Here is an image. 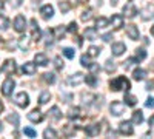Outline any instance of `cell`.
I'll use <instances>...</instances> for the list:
<instances>
[{
    "instance_id": "cell-29",
    "label": "cell",
    "mask_w": 154,
    "mask_h": 139,
    "mask_svg": "<svg viewBox=\"0 0 154 139\" xmlns=\"http://www.w3.org/2000/svg\"><path fill=\"white\" fill-rule=\"evenodd\" d=\"M79 115H80V108H79V107H74V108H69V111H68V118H69V119H74V118H79Z\"/></svg>"
},
{
    "instance_id": "cell-46",
    "label": "cell",
    "mask_w": 154,
    "mask_h": 139,
    "mask_svg": "<svg viewBox=\"0 0 154 139\" xmlns=\"http://www.w3.org/2000/svg\"><path fill=\"white\" fill-rule=\"evenodd\" d=\"M145 105H146L148 108H154V97H148L146 102H145Z\"/></svg>"
},
{
    "instance_id": "cell-12",
    "label": "cell",
    "mask_w": 154,
    "mask_h": 139,
    "mask_svg": "<svg viewBox=\"0 0 154 139\" xmlns=\"http://www.w3.org/2000/svg\"><path fill=\"white\" fill-rule=\"evenodd\" d=\"M28 119L31 121V122H42V119H43V115H42V111L40 110H32L31 113H28Z\"/></svg>"
},
{
    "instance_id": "cell-13",
    "label": "cell",
    "mask_w": 154,
    "mask_h": 139,
    "mask_svg": "<svg viewBox=\"0 0 154 139\" xmlns=\"http://www.w3.org/2000/svg\"><path fill=\"white\" fill-rule=\"evenodd\" d=\"M22 71H23L25 74H28V76H32V74H35L37 67H35V64H32V62H26V64H23Z\"/></svg>"
},
{
    "instance_id": "cell-21",
    "label": "cell",
    "mask_w": 154,
    "mask_h": 139,
    "mask_svg": "<svg viewBox=\"0 0 154 139\" xmlns=\"http://www.w3.org/2000/svg\"><path fill=\"white\" fill-rule=\"evenodd\" d=\"M49 118H53L54 121H59V119H62V113H60V110H59V107H53L49 111Z\"/></svg>"
},
{
    "instance_id": "cell-42",
    "label": "cell",
    "mask_w": 154,
    "mask_h": 139,
    "mask_svg": "<svg viewBox=\"0 0 154 139\" xmlns=\"http://www.w3.org/2000/svg\"><path fill=\"white\" fill-rule=\"evenodd\" d=\"M82 99H83V104H86V105H89L93 102V99H94V94H82Z\"/></svg>"
},
{
    "instance_id": "cell-37",
    "label": "cell",
    "mask_w": 154,
    "mask_h": 139,
    "mask_svg": "<svg viewBox=\"0 0 154 139\" xmlns=\"http://www.w3.org/2000/svg\"><path fill=\"white\" fill-rule=\"evenodd\" d=\"M116 68H117V67H116V64H114L112 60H106V62H105V71H106V73L116 71Z\"/></svg>"
},
{
    "instance_id": "cell-5",
    "label": "cell",
    "mask_w": 154,
    "mask_h": 139,
    "mask_svg": "<svg viewBox=\"0 0 154 139\" xmlns=\"http://www.w3.org/2000/svg\"><path fill=\"white\" fill-rule=\"evenodd\" d=\"M25 28H26V20H25L23 16L19 14V16L14 19V30H16L17 33H23Z\"/></svg>"
},
{
    "instance_id": "cell-10",
    "label": "cell",
    "mask_w": 154,
    "mask_h": 139,
    "mask_svg": "<svg viewBox=\"0 0 154 139\" xmlns=\"http://www.w3.org/2000/svg\"><path fill=\"white\" fill-rule=\"evenodd\" d=\"M126 34H128V37H130L131 40H137L139 36H140L136 25H128V27H126Z\"/></svg>"
},
{
    "instance_id": "cell-3",
    "label": "cell",
    "mask_w": 154,
    "mask_h": 139,
    "mask_svg": "<svg viewBox=\"0 0 154 139\" xmlns=\"http://www.w3.org/2000/svg\"><path fill=\"white\" fill-rule=\"evenodd\" d=\"M119 131L126 134V136H131L134 133V127H133V124L130 121H123V122L119 124Z\"/></svg>"
},
{
    "instance_id": "cell-50",
    "label": "cell",
    "mask_w": 154,
    "mask_h": 139,
    "mask_svg": "<svg viewBox=\"0 0 154 139\" xmlns=\"http://www.w3.org/2000/svg\"><path fill=\"white\" fill-rule=\"evenodd\" d=\"M22 2H23V0H11V5L14 6V8H19L22 5Z\"/></svg>"
},
{
    "instance_id": "cell-25",
    "label": "cell",
    "mask_w": 154,
    "mask_h": 139,
    "mask_svg": "<svg viewBox=\"0 0 154 139\" xmlns=\"http://www.w3.org/2000/svg\"><path fill=\"white\" fill-rule=\"evenodd\" d=\"M145 76H146V71H145V70H140V68L134 70V73H133L134 81H142V79L145 77Z\"/></svg>"
},
{
    "instance_id": "cell-48",
    "label": "cell",
    "mask_w": 154,
    "mask_h": 139,
    "mask_svg": "<svg viewBox=\"0 0 154 139\" xmlns=\"http://www.w3.org/2000/svg\"><path fill=\"white\" fill-rule=\"evenodd\" d=\"M134 62H137V59L134 57V59H128L126 62H125V68H130L133 64H134Z\"/></svg>"
},
{
    "instance_id": "cell-44",
    "label": "cell",
    "mask_w": 154,
    "mask_h": 139,
    "mask_svg": "<svg viewBox=\"0 0 154 139\" xmlns=\"http://www.w3.org/2000/svg\"><path fill=\"white\" fill-rule=\"evenodd\" d=\"M91 17H93V11H91V9H86L83 14H82V20H83V22H88Z\"/></svg>"
},
{
    "instance_id": "cell-36",
    "label": "cell",
    "mask_w": 154,
    "mask_h": 139,
    "mask_svg": "<svg viewBox=\"0 0 154 139\" xmlns=\"http://www.w3.org/2000/svg\"><path fill=\"white\" fill-rule=\"evenodd\" d=\"M85 81H86L88 85H91V87H96V84H97V77H96L94 74H88L86 77H85Z\"/></svg>"
},
{
    "instance_id": "cell-47",
    "label": "cell",
    "mask_w": 154,
    "mask_h": 139,
    "mask_svg": "<svg viewBox=\"0 0 154 139\" xmlns=\"http://www.w3.org/2000/svg\"><path fill=\"white\" fill-rule=\"evenodd\" d=\"M68 31H71V33H75V31H77V23H75V22H71V23H69Z\"/></svg>"
},
{
    "instance_id": "cell-6",
    "label": "cell",
    "mask_w": 154,
    "mask_h": 139,
    "mask_svg": "<svg viewBox=\"0 0 154 139\" xmlns=\"http://www.w3.org/2000/svg\"><path fill=\"white\" fill-rule=\"evenodd\" d=\"M109 111L112 113L114 116H120L122 113H125V107H123V104H120V102H112V104L109 105Z\"/></svg>"
},
{
    "instance_id": "cell-8",
    "label": "cell",
    "mask_w": 154,
    "mask_h": 139,
    "mask_svg": "<svg viewBox=\"0 0 154 139\" xmlns=\"http://www.w3.org/2000/svg\"><path fill=\"white\" fill-rule=\"evenodd\" d=\"M125 49H126V46H125L123 42H116V43H112V46H111V51H112L114 56H122V54L125 53Z\"/></svg>"
},
{
    "instance_id": "cell-51",
    "label": "cell",
    "mask_w": 154,
    "mask_h": 139,
    "mask_svg": "<svg viewBox=\"0 0 154 139\" xmlns=\"http://www.w3.org/2000/svg\"><path fill=\"white\" fill-rule=\"evenodd\" d=\"M102 39H103L105 42H109V40L112 39V34H109V33H106V34H103V36H102Z\"/></svg>"
},
{
    "instance_id": "cell-52",
    "label": "cell",
    "mask_w": 154,
    "mask_h": 139,
    "mask_svg": "<svg viewBox=\"0 0 154 139\" xmlns=\"http://www.w3.org/2000/svg\"><path fill=\"white\" fill-rule=\"evenodd\" d=\"M149 125H151V128L154 130V116H151V118H149Z\"/></svg>"
},
{
    "instance_id": "cell-30",
    "label": "cell",
    "mask_w": 154,
    "mask_h": 139,
    "mask_svg": "<svg viewBox=\"0 0 154 139\" xmlns=\"http://www.w3.org/2000/svg\"><path fill=\"white\" fill-rule=\"evenodd\" d=\"M86 54H89V57H97V56L100 54V48H97V46H89Z\"/></svg>"
},
{
    "instance_id": "cell-15",
    "label": "cell",
    "mask_w": 154,
    "mask_h": 139,
    "mask_svg": "<svg viewBox=\"0 0 154 139\" xmlns=\"http://www.w3.org/2000/svg\"><path fill=\"white\" fill-rule=\"evenodd\" d=\"M40 14L43 16V19H51L54 16V8L51 5H45V6L40 8Z\"/></svg>"
},
{
    "instance_id": "cell-43",
    "label": "cell",
    "mask_w": 154,
    "mask_h": 139,
    "mask_svg": "<svg viewBox=\"0 0 154 139\" xmlns=\"http://www.w3.org/2000/svg\"><path fill=\"white\" fill-rule=\"evenodd\" d=\"M23 133L26 134V136H29V137H35L37 136V131L34 128H31V127H26V128L23 130Z\"/></svg>"
},
{
    "instance_id": "cell-14",
    "label": "cell",
    "mask_w": 154,
    "mask_h": 139,
    "mask_svg": "<svg viewBox=\"0 0 154 139\" xmlns=\"http://www.w3.org/2000/svg\"><path fill=\"white\" fill-rule=\"evenodd\" d=\"M31 31H32V40H40V30H38V25H37V20L32 19L31 20Z\"/></svg>"
},
{
    "instance_id": "cell-54",
    "label": "cell",
    "mask_w": 154,
    "mask_h": 139,
    "mask_svg": "<svg viewBox=\"0 0 154 139\" xmlns=\"http://www.w3.org/2000/svg\"><path fill=\"white\" fill-rule=\"evenodd\" d=\"M3 9V2H0V11Z\"/></svg>"
},
{
    "instance_id": "cell-57",
    "label": "cell",
    "mask_w": 154,
    "mask_h": 139,
    "mask_svg": "<svg viewBox=\"0 0 154 139\" xmlns=\"http://www.w3.org/2000/svg\"><path fill=\"white\" fill-rule=\"evenodd\" d=\"M77 2H80V3H83V2H86V0H77Z\"/></svg>"
},
{
    "instance_id": "cell-20",
    "label": "cell",
    "mask_w": 154,
    "mask_h": 139,
    "mask_svg": "<svg viewBox=\"0 0 154 139\" xmlns=\"http://www.w3.org/2000/svg\"><path fill=\"white\" fill-rule=\"evenodd\" d=\"M85 39H88V40H96V39H97V30H96V28H86V30H85Z\"/></svg>"
},
{
    "instance_id": "cell-1",
    "label": "cell",
    "mask_w": 154,
    "mask_h": 139,
    "mask_svg": "<svg viewBox=\"0 0 154 139\" xmlns=\"http://www.w3.org/2000/svg\"><path fill=\"white\" fill-rule=\"evenodd\" d=\"M109 87L112 91H119V90H130V81H128L125 76H119V77H116L114 81L109 82Z\"/></svg>"
},
{
    "instance_id": "cell-28",
    "label": "cell",
    "mask_w": 154,
    "mask_h": 139,
    "mask_svg": "<svg viewBox=\"0 0 154 139\" xmlns=\"http://www.w3.org/2000/svg\"><path fill=\"white\" fill-rule=\"evenodd\" d=\"M96 25H97V28H106L108 25H109V20L105 19V17H99L96 20Z\"/></svg>"
},
{
    "instance_id": "cell-17",
    "label": "cell",
    "mask_w": 154,
    "mask_h": 139,
    "mask_svg": "<svg viewBox=\"0 0 154 139\" xmlns=\"http://www.w3.org/2000/svg\"><path fill=\"white\" fill-rule=\"evenodd\" d=\"M34 60H35V64H37V65H40V67L48 65V57H46L45 53H37V54L34 56Z\"/></svg>"
},
{
    "instance_id": "cell-40",
    "label": "cell",
    "mask_w": 154,
    "mask_h": 139,
    "mask_svg": "<svg viewBox=\"0 0 154 139\" xmlns=\"http://www.w3.org/2000/svg\"><path fill=\"white\" fill-rule=\"evenodd\" d=\"M80 64L83 65V67H91V62H89V54H83L82 57H80Z\"/></svg>"
},
{
    "instance_id": "cell-2",
    "label": "cell",
    "mask_w": 154,
    "mask_h": 139,
    "mask_svg": "<svg viewBox=\"0 0 154 139\" xmlns=\"http://www.w3.org/2000/svg\"><path fill=\"white\" fill-rule=\"evenodd\" d=\"M14 102H16L20 108H25V107H28V104H29V96H28L26 93H25V91H22V93L16 94Z\"/></svg>"
},
{
    "instance_id": "cell-39",
    "label": "cell",
    "mask_w": 154,
    "mask_h": 139,
    "mask_svg": "<svg viewBox=\"0 0 154 139\" xmlns=\"http://www.w3.org/2000/svg\"><path fill=\"white\" fill-rule=\"evenodd\" d=\"M63 56L65 57H68V59H74V56H75V51L72 48H63Z\"/></svg>"
},
{
    "instance_id": "cell-24",
    "label": "cell",
    "mask_w": 154,
    "mask_h": 139,
    "mask_svg": "<svg viewBox=\"0 0 154 139\" xmlns=\"http://www.w3.org/2000/svg\"><path fill=\"white\" fill-rule=\"evenodd\" d=\"M43 39H45L46 45H51V43H53V39H54V31L46 30V31L43 33Z\"/></svg>"
},
{
    "instance_id": "cell-53",
    "label": "cell",
    "mask_w": 154,
    "mask_h": 139,
    "mask_svg": "<svg viewBox=\"0 0 154 139\" xmlns=\"http://www.w3.org/2000/svg\"><path fill=\"white\" fill-rule=\"evenodd\" d=\"M111 5H112V6H116V5H117V0H111Z\"/></svg>"
},
{
    "instance_id": "cell-32",
    "label": "cell",
    "mask_w": 154,
    "mask_h": 139,
    "mask_svg": "<svg viewBox=\"0 0 154 139\" xmlns=\"http://www.w3.org/2000/svg\"><path fill=\"white\" fill-rule=\"evenodd\" d=\"M43 136L45 137H51V139H54V137H57V131L54 130V128H46L45 131H43Z\"/></svg>"
},
{
    "instance_id": "cell-56",
    "label": "cell",
    "mask_w": 154,
    "mask_h": 139,
    "mask_svg": "<svg viewBox=\"0 0 154 139\" xmlns=\"http://www.w3.org/2000/svg\"><path fill=\"white\" fill-rule=\"evenodd\" d=\"M2 110H3V104H2V102H0V111H2Z\"/></svg>"
},
{
    "instance_id": "cell-34",
    "label": "cell",
    "mask_w": 154,
    "mask_h": 139,
    "mask_svg": "<svg viewBox=\"0 0 154 139\" xmlns=\"http://www.w3.org/2000/svg\"><path fill=\"white\" fill-rule=\"evenodd\" d=\"M49 97H51V94H49V91H43L42 94H40V97H38V104H46L48 100H49Z\"/></svg>"
},
{
    "instance_id": "cell-23",
    "label": "cell",
    "mask_w": 154,
    "mask_h": 139,
    "mask_svg": "<svg viewBox=\"0 0 154 139\" xmlns=\"http://www.w3.org/2000/svg\"><path fill=\"white\" fill-rule=\"evenodd\" d=\"M75 133V127H74V125L72 124H66L65 125V127H63V134H65V136H72Z\"/></svg>"
},
{
    "instance_id": "cell-11",
    "label": "cell",
    "mask_w": 154,
    "mask_h": 139,
    "mask_svg": "<svg viewBox=\"0 0 154 139\" xmlns=\"http://www.w3.org/2000/svg\"><path fill=\"white\" fill-rule=\"evenodd\" d=\"M111 27H112L114 30H120V28L123 27V17H122L120 14H114V16L111 17Z\"/></svg>"
},
{
    "instance_id": "cell-4",
    "label": "cell",
    "mask_w": 154,
    "mask_h": 139,
    "mask_svg": "<svg viewBox=\"0 0 154 139\" xmlns=\"http://www.w3.org/2000/svg\"><path fill=\"white\" fill-rule=\"evenodd\" d=\"M14 87H16V82L12 81L11 77H8V79L3 82V85H2V93H3V96H9V94L12 93V90H14Z\"/></svg>"
},
{
    "instance_id": "cell-9",
    "label": "cell",
    "mask_w": 154,
    "mask_h": 139,
    "mask_svg": "<svg viewBox=\"0 0 154 139\" xmlns=\"http://www.w3.org/2000/svg\"><path fill=\"white\" fill-rule=\"evenodd\" d=\"M2 71H3V73H8V74H12V73L16 71V62L12 60V59L5 60V64H3V67H2Z\"/></svg>"
},
{
    "instance_id": "cell-55",
    "label": "cell",
    "mask_w": 154,
    "mask_h": 139,
    "mask_svg": "<svg viewBox=\"0 0 154 139\" xmlns=\"http://www.w3.org/2000/svg\"><path fill=\"white\" fill-rule=\"evenodd\" d=\"M151 34L154 36V25H152V27H151Z\"/></svg>"
},
{
    "instance_id": "cell-19",
    "label": "cell",
    "mask_w": 154,
    "mask_h": 139,
    "mask_svg": "<svg viewBox=\"0 0 154 139\" xmlns=\"http://www.w3.org/2000/svg\"><path fill=\"white\" fill-rule=\"evenodd\" d=\"M82 81H83V74L82 73H75L74 76H71V77L68 79V84L69 85H79Z\"/></svg>"
},
{
    "instance_id": "cell-7",
    "label": "cell",
    "mask_w": 154,
    "mask_h": 139,
    "mask_svg": "<svg viewBox=\"0 0 154 139\" xmlns=\"http://www.w3.org/2000/svg\"><path fill=\"white\" fill-rule=\"evenodd\" d=\"M137 12H139V11H137L136 5H133V3H128L126 6H123V14H125V17H128V19H133Z\"/></svg>"
},
{
    "instance_id": "cell-49",
    "label": "cell",
    "mask_w": 154,
    "mask_h": 139,
    "mask_svg": "<svg viewBox=\"0 0 154 139\" xmlns=\"http://www.w3.org/2000/svg\"><path fill=\"white\" fill-rule=\"evenodd\" d=\"M56 34H57V39H60V36H63V33H65V30H63L62 27H59V28H56V31H54Z\"/></svg>"
},
{
    "instance_id": "cell-26",
    "label": "cell",
    "mask_w": 154,
    "mask_h": 139,
    "mask_svg": "<svg viewBox=\"0 0 154 139\" xmlns=\"http://www.w3.org/2000/svg\"><path fill=\"white\" fill-rule=\"evenodd\" d=\"M6 121H8V122H11L12 125H14V127H17L19 122H20V118H19L17 113H12V115H9V116L6 118Z\"/></svg>"
},
{
    "instance_id": "cell-22",
    "label": "cell",
    "mask_w": 154,
    "mask_h": 139,
    "mask_svg": "<svg viewBox=\"0 0 154 139\" xmlns=\"http://www.w3.org/2000/svg\"><path fill=\"white\" fill-rule=\"evenodd\" d=\"M123 100H125V104H126V105H131V107L137 104V97H136V96H133V94H130V93L125 94Z\"/></svg>"
},
{
    "instance_id": "cell-18",
    "label": "cell",
    "mask_w": 154,
    "mask_h": 139,
    "mask_svg": "<svg viewBox=\"0 0 154 139\" xmlns=\"http://www.w3.org/2000/svg\"><path fill=\"white\" fill-rule=\"evenodd\" d=\"M152 17H154V5H149L142 11V20H149Z\"/></svg>"
},
{
    "instance_id": "cell-45",
    "label": "cell",
    "mask_w": 154,
    "mask_h": 139,
    "mask_svg": "<svg viewBox=\"0 0 154 139\" xmlns=\"http://www.w3.org/2000/svg\"><path fill=\"white\" fill-rule=\"evenodd\" d=\"M54 65H56L57 70H62V68H63V60H62L60 57H56V59H54Z\"/></svg>"
},
{
    "instance_id": "cell-16",
    "label": "cell",
    "mask_w": 154,
    "mask_h": 139,
    "mask_svg": "<svg viewBox=\"0 0 154 139\" xmlns=\"http://www.w3.org/2000/svg\"><path fill=\"white\" fill-rule=\"evenodd\" d=\"M99 131H100V127H99L97 124L88 125V127L85 128V133H86L89 137H94V136H97V134H99Z\"/></svg>"
},
{
    "instance_id": "cell-35",
    "label": "cell",
    "mask_w": 154,
    "mask_h": 139,
    "mask_svg": "<svg viewBox=\"0 0 154 139\" xmlns=\"http://www.w3.org/2000/svg\"><path fill=\"white\" fill-rule=\"evenodd\" d=\"M19 46L22 48V49H28V46H29V42H28V37H20L19 39Z\"/></svg>"
},
{
    "instance_id": "cell-27",
    "label": "cell",
    "mask_w": 154,
    "mask_h": 139,
    "mask_svg": "<svg viewBox=\"0 0 154 139\" xmlns=\"http://www.w3.org/2000/svg\"><path fill=\"white\" fill-rule=\"evenodd\" d=\"M133 121H134L136 124H142V122H143V115H142V111H140V110H136V111L133 113Z\"/></svg>"
},
{
    "instance_id": "cell-31",
    "label": "cell",
    "mask_w": 154,
    "mask_h": 139,
    "mask_svg": "<svg viewBox=\"0 0 154 139\" xmlns=\"http://www.w3.org/2000/svg\"><path fill=\"white\" fill-rule=\"evenodd\" d=\"M134 57L137 59V60H143L145 57H146V51L143 48H139V49H136V54H134Z\"/></svg>"
},
{
    "instance_id": "cell-33",
    "label": "cell",
    "mask_w": 154,
    "mask_h": 139,
    "mask_svg": "<svg viewBox=\"0 0 154 139\" xmlns=\"http://www.w3.org/2000/svg\"><path fill=\"white\" fill-rule=\"evenodd\" d=\"M43 79H45L46 84H54L56 82V76H54V73H45Z\"/></svg>"
},
{
    "instance_id": "cell-41",
    "label": "cell",
    "mask_w": 154,
    "mask_h": 139,
    "mask_svg": "<svg viewBox=\"0 0 154 139\" xmlns=\"http://www.w3.org/2000/svg\"><path fill=\"white\" fill-rule=\"evenodd\" d=\"M8 25H9V20H8L5 16L0 14V30H6Z\"/></svg>"
},
{
    "instance_id": "cell-38",
    "label": "cell",
    "mask_w": 154,
    "mask_h": 139,
    "mask_svg": "<svg viewBox=\"0 0 154 139\" xmlns=\"http://www.w3.org/2000/svg\"><path fill=\"white\" fill-rule=\"evenodd\" d=\"M59 8H60L62 12H68V11L71 9V3L65 0V2H60V3H59Z\"/></svg>"
}]
</instances>
